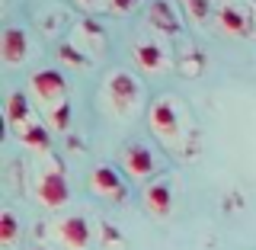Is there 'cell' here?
Listing matches in <instances>:
<instances>
[{
    "label": "cell",
    "instance_id": "6da1fadb",
    "mask_svg": "<svg viewBox=\"0 0 256 250\" xmlns=\"http://www.w3.org/2000/svg\"><path fill=\"white\" fill-rule=\"evenodd\" d=\"M150 128L160 141L176 144L180 141V116H176V103L170 96H157L150 103Z\"/></svg>",
    "mask_w": 256,
    "mask_h": 250
},
{
    "label": "cell",
    "instance_id": "7a4b0ae2",
    "mask_svg": "<svg viewBox=\"0 0 256 250\" xmlns=\"http://www.w3.org/2000/svg\"><path fill=\"white\" fill-rule=\"evenodd\" d=\"M106 93H109L112 106L118 112H132L138 106V100H141V84H138V77H134L132 71H116V74L109 77V84H106Z\"/></svg>",
    "mask_w": 256,
    "mask_h": 250
},
{
    "label": "cell",
    "instance_id": "3957f363",
    "mask_svg": "<svg viewBox=\"0 0 256 250\" xmlns=\"http://www.w3.org/2000/svg\"><path fill=\"white\" fill-rule=\"evenodd\" d=\"M32 90H36V96L45 103L48 109H58L61 103H68L64 96H68V84H64V77L58 74V71H52V68H42V71H36L32 74Z\"/></svg>",
    "mask_w": 256,
    "mask_h": 250
},
{
    "label": "cell",
    "instance_id": "277c9868",
    "mask_svg": "<svg viewBox=\"0 0 256 250\" xmlns=\"http://www.w3.org/2000/svg\"><path fill=\"white\" fill-rule=\"evenodd\" d=\"M36 192H38V202L48 205V208H61L68 205L70 199V189H68V180H64V170L58 164L52 167V170H45L42 176H38L36 183Z\"/></svg>",
    "mask_w": 256,
    "mask_h": 250
},
{
    "label": "cell",
    "instance_id": "5b68a950",
    "mask_svg": "<svg viewBox=\"0 0 256 250\" xmlns=\"http://www.w3.org/2000/svg\"><path fill=\"white\" fill-rule=\"evenodd\" d=\"M54 234H58V240L68 250H86L90 247V237H93L84 215H68V218H61L54 224Z\"/></svg>",
    "mask_w": 256,
    "mask_h": 250
},
{
    "label": "cell",
    "instance_id": "8992f818",
    "mask_svg": "<svg viewBox=\"0 0 256 250\" xmlns=\"http://www.w3.org/2000/svg\"><path fill=\"white\" fill-rule=\"evenodd\" d=\"M90 186H93V192H100V196H106V199H125V183H122V176L116 173V167H109V164L96 167L90 173Z\"/></svg>",
    "mask_w": 256,
    "mask_h": 250
},
{
    "label": "cell",
    "instance_id": "52a82bcc",
    "mask_svg": "<svg viewBox=\"0 0 256 250\" xmlns=\"http://www.w3.org/2000/svg\"><path fill=\"white\" fill-rule=\"evenodd\" d=\"M122 160H125V170L132 173V176H138V180H144V176H150L154 173V167H157V160L154 154H150V148H144V144H128V148L122 151Z\"/></svg>",
    "mask_w": 256,
    "mask_h": 250
},
{
    "label": "cell",
    "instance_id": "ba28073f",
    "mask_svg": "<svg viewBox=\"0 0 256 250\" xmlns=\"http://www.w3.org/2000/svg\"><path fill=\"white\" fill-rule=\"evenodd\" d=\"M144 205H148L150 215L166 218V215L173 212V189H170V183H166V180L150 183V186L144 189Z\"/></svg>",
    "mask_w": 256,
    "mask_h": 250
},
{
    "label": "cell",
    "instance_id": "9c48e42d",
    "mask_svg": "<svg viewBox=\"0 0 256 250\" xmlns=\"http://www.w3.org/2000/svg\"><path fill=\"white\" fill-rule=\"evenodd\" d=\"M26 55H29V36H26V29L6 26L4 29V61L6 64H20V61H26Z\"/></svg>",
    "mask_w": 256,
    "mask_h": 250
},
{
    "label": "cell",
    "instance_id": "30bf717a",
    "mask_svg": "<svg viewBox=\"0 0 256 250\" xmlns=\"http://www.w3.org/2000/svg\"><path fill=\"white\" fill-rule=\"evenodd\" d=\"M218 23H221L224 32H230V36H250V32H253V20L240 10V7H234V4L218 7Z\"/></svg>",
    "mask_w": 256,
    "mask_h": 250
},
{
    "label": "cell",
    "instance_id": "8fae6325",
    "mask_svg": "<svg viewBox=\"0 0 256 250\" xmlns=\"http://www.w3.org/2000/svg\"><path fill=\"white\" fill-rule=\"evenodd\" d=\"M134 61H138V68L157 74V71L166 68V52H164L160 42H148V39H144V42L134 45Z\"/></svg>",
    "mask_w": 256,
    "mask_h": 250
},
{
    "label": "cell",
    "instance_id": "7c38bea8",
    "mask_svg": "<svg viewBox=\"0 0 256 250\" xmlns=\"http://www.w3.org/2000/svg\"><path fill=\"white\" fill-rule=\"evenodd\" d=\"M148 23L157 32H180V16L166 0H150V10H148Z\"/></svg>",
    "mask_w": 256,
    "mask_h": 250
},
{
    "label": "cell",
    "instance_id": "4fadbf2b",
    "mask_svg": "<svg viewBox=\"0 0 256 250\" xmlns=\"http://www.w3.org/2000/svg\"><path fill=\"white\" fill-rule=\"evenodd\" d=\"M6 122L13 128H22L32 122V109H29V96L22 90H13L6 96Z\"/></svg>",
    "mask_w": 256,
    "mask_h": 250
},
{
    "label": "cell",
    "instance_id": "5bb4252c",
    "mask_svg": "<svg viewBox=\"0 0 256 250\" xmlns=\"http://www.w3.org/2000/svg\"><path fill=\"white\" fill-rule=\"evenodd\" d=\"M20 141L26 144V148H32V151H48V148H52V135H48V128L42 122L22 125L20 128Z\"/></svg>",
    "mask_w": 256,
    "mask_h": 250
},
{
    "label": "cell",
    "instance_id": "9a60e30c",
    "mask_svg": "<svg viewBox=\"0 0 256 250\" xmlns=\"http://www.w3.org/2000/svg\"><path fill=\"white\" fill-rule=\"evenodd\" d=\"M16 237H20V221H16V215L6 208V212L0 215V240H4V247H13Z\"/></svg>",
    "mask_w": 256,
    "mask_h": 250
},
{
    "label": "cell",
    "instance_id": "2e32d148",
    "mask_svg": "<svg viewBox=\"0 0 256 250\" xmlns=\"http://www.w3.org/2000/svg\"><path fill=\"white\" fill-rule=\"evenodd\" d=\"M182 7H186V13L196 23H205L208 16L214 13V4H212V0H182Z\"/></svg>",
    "mask_w": 256,
    "mask_h": 250
},
{
    "label": "cell",
    "instance_id": "e0dca14e",
    "mask_svg": "<svg viewBox=\"0 0 256 250\" xmlns=\"http://www.w3.org/2000/svg\"><path fill=\"white\" fill-rule=\"evenodd\" d=\"M58 55H61V61H64V64H74V68H90V58H86V55L80 52V48L68 45V42L58 48Z\"/></svg>",
    "mask_w": 256,
    "mask_h": 250
},
{
    "label": "cell",
    "instance_id": "ac0fdd59",
    "mask_svg": "<svg viewBox=\"0 0 256 250\" xmlns=\"http://www.w3.org/2000/svg\"><path fill=\"white\" fill-rule=\"evenodd\" d=\"M68 122H70V103H61L58 109H52V125L58 128V132H64Z\"/></svg>",
    "mask_w": 256,
    "mask_h": 250
},
{
    "label": "cell",
    "instance_id": "d6986e66",
    "mask_svg": "<svg viewBox=\"0 0 256 250\" xmlns=\"http://www.w3.org/2000/svg\"><path fill=\"white\" fill-rule=\"evenodd\" d=\"M134 7H138V0H109L106 10H109V13H116V16H125V13H132Z\"/></svg>",
    "mask_w": 256,
    "mask_h": 250
},
{
    "label": "cell",
    "instance_id": "ffe728a7",
    "mask_svg": "<svg viewBox=\"0 0 256 250\" xmlns=\"http://www.w3.org/2000/svg\"><path fill=\"white\" fill-rule=\"evenodd\" d=\"M80 29H84V36H86V39H93V42H100V45H102V29L96 26L93 20H84V23H80Z\"/></svg>",
    "mask_w": 256,
    "mask_h": 250
},
{
    "label": "cell",
    "instance_id": "44dd1931",
    "mask_svg": "<svg viewBox=\"0 0 256 250\" xmlns=\"http://www.w3.org/2000/svg\"><path fill=\"white\" fill-rule=\"evenodd\" d=\"M198 68H202V55H186V61H182V71H186V74H196Z\"/></svg>",
    "mask_w": 256,
    "mask_h": 250
},
{
    "label": "cell",
    "instance_id": "7402d4cb",
    "mask_svg": "<svg viewBox=\"0 0 256 250\" xmlns=\"http://www.w3.org/2000/svg\"><path fill=\"white\" fill-rule=\"evenodd\" d=\"M77 4H80V7H96L100 0H77Z\"/></svg>",
    "mask_w": 256,
    "mask_h": 250
}]
</instances>
